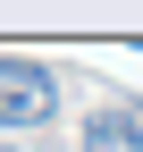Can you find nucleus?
Instances as JSON below:
<instances>
[{
    "label": "nucleus",
    "instance_id": "nucleus-1",
    "mask_svg": "<svg viewBox=\"0 0 143 152\" xmlns=\"http://www.w3.org/2000/svg\"><path fill=\"white\" fill-rule=\"evenodd\" d=\"M59 118V76L34 59H0V127H42Z\"/></svg>",
    "mask_w": 143,
    "mask_h": 152
},
{
    "label": "nucleus",
    "instance_id": "nucleus-2",
    "mask_svg": "<svg viewBox=\"0 0 143 152\" xmlns=\"http://www.w3.org/2000/svg\"><path fill=\"white\" fill-rule=\"evenodd\" d=\"M84 152H143V110H101V118H84Z\"/></svg>",
    "mask_w": 143,
    "mask_h": 152
},
{
    "label": "nucleus",
    "instance_id": "nucleus-3",
    "mask_svg": "<svg viewBox=\"0 0 143 152\" xmlns=\"http://www.w3.org/2000/svg\"><path fill=\"white\" fill-rule=\"evenodd\" d=\"M0 152H9V144H0Z\"/></svg>",
    "mask_w": 143,
    "mask_h": 152
}]
</instances>
